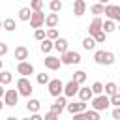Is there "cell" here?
Here are the masks:
<instances>
[{"label": "cell", "instance_id": "obj_42", "mask_svg": "<svg viewBox=\"0 0 120 120\" xmlns=\"http://www.w3.org/2000/svg\"><path fill=\"white\" fill-rule=\"evenodd\" d=\"M111 116H112L114 120H120V107H114L112 112H111Z\"/></svg>", "mask_w": 120, "mask_h": 120}, {"label": "cell", "instance_id": "obj_45", "mask_svg": "<svg viewBox=\"0 0 120 120\" xmlns=\"http://www.w3.org/2000/svg\"><path fill=\"white\" fill-rule=\"evenodd\" d=\"M98 2H99V4H105V6L109 4V0H98Z\"/></svg>", "mask_w": 120, "mask_h": 120}, {"label": "cell", "instance_id": "obj_33", "mask_svg": "<svg viewBox=\"0 0 120 120\" xmlns=\"http://www.w3.org/2000/svg\"><path fill=\"white\" fill-rule=\"evenodd\" d=\"M43 0H30V9L32 11H43Z\"/></svg>", "mask_w": 120, "mask_h": 120}, {"label": "cell", "instance_id": "obj_3", "mask_svg": "<svg viewBox=\"0 0 120 120\" xmlns=\"http://www.w3.org/2000/svg\"><path fill=\"white\" fill-rule=\"evenodd\" d=\"M60 60H62L64 66H73V64H81L82 62V56L77 51H68V52L60 54Z\"/></svg>", "mask_w": 120, "mask_h": 120}, {"label": "cell", "instance_id": "obj_34", "mask_svg": "<svg viewBox=\"0 0 120 120\" xmlns=\"http://www.w3.org/2000/svg\"><path fill=\"white\" fill-rule=\"evenodd\" d=\"M34 38L38 39V41H43V39H47V30H34Z\"/></svg>", "mask_w": 120, "mask_h": 120}, {"label": "cell", "instance_id": "obj_29", "mask_svg": "<svg viewBox=\"0 0 120 120\" xmlns=\"http://www.w3.org/2000/svg\"><path fill=\"white\" fill-rule=\"evenodd\" d=\"M92 92H94V96H101V94H105V84L99 82V81H96V82L92 84Z\"/></svg>", "mask_w": 120, "mask_h": 120}, {"label": "cell", "instance_id": "obj_50", "mask_svg": "<svg viewBox=\"0 0 120 120\" xmlns=\"http://www.w3.org/2000/svg\"><path fill=\"white\" fill-rule=\"evenodd\" d=\"M118 75H120V73H118Z\"/></svg>", "mask_w": 120, "mask_h": 120}, {"label": "cell", "instance_id": "obj_44", "mask_svg": "<svg viewBox=\"0 0 120 120\" xmlns=\"http://www.w3.org/2000/svg\"><path fill=\"white\" fill-rule=\"evenodd\" d=\"M30 120H45V118H43V116H39V114L36 112V114H32V116H30Z\"/></svg>", "mask_w": 120, "mask_h": 120}, {"label": "cell", "instance_id": "obj_6", "mask_svg": "<svg viewBox=\"0 0 120 120\" xmlns=\"http://www.w3.org/2000/svg\"><path fill=\"white\" fill-rule=\"evenodd\" d=\"M45 19H47V15H45L43 11H34V13H32V19H30V26H32L34 30H39V28L45 24Z\"/></svg>", "mask_w": 120, "mask_h": 120}, {"label": "cell", "instance_id": "obj_37", "mask_svg": "<svg viewBox=\"0 0 120 120\" xmlns=\"http://www.w3.org/2000/svg\"><path fill=\"white\" fill-rule=\"evenodd\" d=\"M86 116H88V120H99V111L88 109V111H86Z\"/></svg>", "mask_w": 120, "mask_h": 120}, {"label": "cell", "instance_id": "obj_43", "mask_svg": "<svg viewBox=\"0 0 120 120\" xmlns=\"http://www.w3.org/2000/svg\"><path fill=\"white\" fill-rule=\"evenodd\" d=\"M73 120H88L86 112H79V114H73Z\"/></svg>", "mask_w": 120, "mask_h": 120}, {"label": "cell", "instance_id": "obj_1", "mask_svg": "<svg viewBox=\"0 0 120 120\" xmlns=\"http://www.w3.org/2000/svg\"><path fill=\"white\" fill-rule=\"evenodd\" d=\"M90 105H92V109H96V111H107L109 107H111V98L107 96V94H101V96H94L92 98V101H90Z\"/></svg>", "mask_w": 120, "mask_h": 120}, {"label": "cell", "instance_id": "obj_28", "mask_svg": "<svg viewBox=\"0 0 120 120\" xmlns=\"http://www.w3.org/2000/svg\"><path fill=\"white\" fill-rule=\"evenodd\" d=\"M75 82H79V84H82L84 81H86V71H82V69H77L75 73H73V77H71Z\"/></svg>", "mask_w": 120, "mask_h": 120}, {"label": "cell", "instance_id": "obj_10", "mask_svg": "<svg viewBox=\"0 0 120 120\" xmlns=\"http://www.w3.org/2000/svg\"><path fill=\"white\" fill-rule=\"evenodd\" d=\"M19 90L17 88H13V90H6V96H4V105H8V107H15L17 105V101H19Z\"/></svg>", "mask_w": 120, "mask_h": 120}, {"label": "cell", "instance_id": "obj_16", "mask_svg": "<svg viewBox=\"0 0 120 120\" xmlns=\"http://www.w3.org/2000/svg\"><path fill=\"white\" fill-rule=\"evenodd\" d=\"M92 98H94L92 86H81V90H79V99H81V101H92Z\"/></svg>", "mask_w": 120, "mask_h": 120}, {"label": "cell", "instance_id": "obj_22", "mask_svg": "<svg viewBox=\"0 0 120 120\" xmlns=\"http://www.w3.org/2000/svg\"><path fill=\"white\" fill-rule=\"evenodd\" d=\"M90 11H92L96 17H99V15H105V4H99V2H96V4H92V6H90Z\"/></svg>", "mask_w": 120, "mask_h": 120}, {"label": "cell", "instance_id": "obj_2", "mask_svg": "<svg viewBox=\"0 0 120 120\" xmlns=\"http://www.w3.org/2000/svg\"><path fill=\"white\" fill-rule=\"evenodd\" d=\"M15 88H17V90H19V94H21V96H24V98H30V96H32V92H34V86H32V82H30V79H28V77H21V79H17Z\"/></svg>", "mask_w": 120, "mask_h": 120}, {"label": "cell", "instance_id": "obj_36", "mask_svg": "<svg viewBox=\"0 0 120 120\" xmlns=\"http://www.w3.org/2000/svg\"><path fill=\"white\" fill-rule=\"evenodd\" d=\"M47 38H49V39H52V41H56V39L60 38V34H58V30H56V28H49V30H47Z\"/></svg>", "mask_w": 120, "mask_h": 120}, {"label": "cell", "instance_id": "obj_25", "mask_svg": "<svg viewBox=\"0 0 120 120\" xmlns=\"http://www.w3.org/2000/svg\"><path fill=\"white\" fill-rule=\"evenodd\" d=\"M114 30H116V22L111 21V19H105V21H103V32H105V34H111V32H114Z\"/></svg>", "mask_w": 120, "mask_h": 120}, {"label": "cell", "instance_id": "obj_27", "mask_svg": "<svg viewBox=\"0 0 120 120\" xmlns=\"http://www.w3.org/2000/svg\"><path fill=\"white\" fill-rule=\"evenodd\" d=\"M2 26H4V30L6 32H13L15 30V19H11V17H8V19H4V22H2Z\"/></svg>", "mask_w": 120, "mask_h": 120}, {"label": "cell", "instance_id": "obj_24", "mask_svg": "<svg viewBox=\"0 0 120 120\" xmlns=\"http://www.w3.org/2000/svg\"><path fill=\"white\" fill-rule=\"evenodd\" d=\"M11 81H13L11 73H9L8 69H2V71H0V84H2V86H6V84H9Z\"/></svg>", "mask_w": 120, "mask_h": 120}, {"label": "cell", "instance_id": "obj_18", "mask_svg": "<svg viewBox=\"0 0 120 120\" xmlns=\"http://www.w3.org/2000/svg\"><path fill=\"white\" fill-rule=\"evenodd\" d=\"M52 49H54V41H52V39H49V38H47V39L39 41V51H41L43 54H49Z\"/></svg>", "mask_w": 120, "mask_h": 120}, {"label": "cell", "instance_id": "obj_49", "mask_svg": "<svg viewBox=\"0 0 120 120\" xmlns=\"http://www.w3.org/2000/svg\"><path fill=\"white\" fill-rule=\"evenodd\" d=\"M118 30H120V24H118Z\"/></svg>", "mask_w": 120, "mask_h": 120}, {"label": "cell", "instance_id": "obj_13", "mask_svg": "<svg viewBox=\"0 0 120 120\" xmlns=\"http://www.w3.org/2000/svg\"><path fill=\"white\" fill-rule=\"evenodd\" d=\"M43 64H45V68L47 69H51V71H56V69H60V66H62V60L60 58H56V56H45V60H43Z\"/></svg>", "mask_w": 120, "mask_h": 120}, {"label": "cell", "instance_id": "obj_35", "mask_svg": "<svg viewBox=\"0 0 120 120\" xmlns=\"http://www.w3.org/2000/svg\"><path fill=\"white\" fill-rule=\"evenodd\" d=\"M114 60H116V56H114V52H111V51H107V52H105V66H112V64H114Z\"/></svg>", "mask_w": 120, "mask_h": 120}, {"label": "cell", "instance_id": "obj_30", "mask_svg": "<svg viewBox=\"0 0 120 120\" xmlns=\"http://www.w3.org/2000/svg\"><path fill=\"white\" fill-rule=\"evenodd\" d=\"M105 94L111 98V96H114V94H118V84L116 82H107L105 84Z\"/></svg>", "mask_w": 120, "mask_h": 120}, {"label": "cell", "instance_id": "obj_8", "mask_svg": "<svg viewBox=\"0 0 120 120\" xmlns=\"http://www.w3.org/2000/svg\"><path fill=\"white\" fill-rule=\"evenodd\" d=\"M99 32H103V19L101 17H94L92 19V22L88 24V36H96V34H99Z\"/></svg>", "mask_w": 120, "mask_h": 120}, {"label": "cell", "instance_id": "obj_5", "mask_svg": "<svg viewBox=\"0 0 120 120\" xmlns=\"http://www.w3.org/2000/svg\"><path fill=\"white\" fill-rule=\"evenodd\" d=\"M66 111L73 116V114H79V112H86L88 111V105H86V101H81V99L79 101H69Z\"/></svg>", "mask_w": 120, "mask_h": 120}, {"label": "cell", "instance_id": "obj_19", "mask_svg": "<svg viewBox=\"0 0 120 120\" xmlns=\"http://www.w3.org/2000/svg\"><path fill=\"white\" fill-rule=\"evenodd\" d=\"M54 49H56L60 54L68 52V51H69V49H68V39H66V38H58V39L54 41Z\"/></svg>", "mask_w": 120, "mask_h": 120}, {"label": "cell", "instance_id": "obj_39", "mask_svg": "<svg viewBox=\"0 0 120 120\" xmlns=\"http://www.w3.org/2000/svg\"><path fill=\"white\" fill-rule=\"evenodd\" d=\"M94 39H96V43H103V41L107 39V34H105V32H99V34L94 36Z\"/></svg>", "mask_w": 120, "mask_h": 120}, {"label": "cell", "instance_id": "obj_48", "mask_svg": "<svg viewBox=\"0 0 120 120\" xmlns=\"http://www.w3.org/2000/svg\"><path fill=\"white\" fill-rule=\"evenodd\" d=\"M118 92H120V86H118Z\"/></svg>", "mask_w": 120, "mask_h": 120}, {"label": "cell", "instance_id": "obj_15", "mask_svg": "<svg viewBox=\"0 0 120 120\" xmlns=\"http://www.w3.org/2000/svg\"><path fill=\"white\" fill-rule=\"evenodd\" d=\"M28 49L24 47V45H17L15 47V60H19V62H24V60H28Z\"/></svg>", "mask_w": 120, "mask_h": 120}, {"label": "cell", "instance_id": "obj_21", "mask_svg": "<svg viewBox=\"0 0 120 120\" xmlns=\"http://www.w3.org/2000/svg\"><path fill=\"white\" fill-rule=\"evenodd\" d=\"M32 13H34V11H32L30 8H21L17 17H19V21H24V22L28 21V22H30V19H32Z\"/></svg>", "mask_w": 120, "mask_h": 120}, {"label": "cell", "instance_id": "obj_32", "mask_svg": "<svg viewBox=\"0 0 120 120\" xmlns=\"http://www.w3.org/2000/svg\"><path fill=\"white\" fill-rule=\"evenodd\" d=\"M36 81H38V84H49V82H51V77L43 71V73H38V75H36Z\"/></svg>", "mask_w": 120, "mask_h": 120}, {"label": "cell", "instance_id": "obj_20", "mask_svg": "<svg viewBox=\"0 0 120 120\" xmlns=\"http://www.w3.org/2000/svg\"><path fill=\"white\" fill-rule=\"evenodd\" d=\"M58 21H60L58 13H49V15H47V19H45V26H47V28H56Z\"/></svg>", "mask_w": 120, "mask_h": 120}, {"label": "cell", "instance_id": "obj_9", "mask_svg": "<svg viewBox=\"0 0 120 120\" xmlns=\"http://www.w3.org/2000/svg\"><path fill=\"white\" fill-rule=\"evenodd\" d=\"M79 90H81V84L71 79V81L66 82V86H64V96H66V98H75V96H79Z\"/></svg>", "mask_w": 120, "mask_h": 120}, {"label": "cell", "instance_id": "obj_14", "mask_svg": "<svg viewBox=\"0 0 120 120\" xmlns=\"http://www.w3.org/2000/svg\"><path fill=\"white\" fill-rule=\"evenodd\" d=\"M86 11V2L84 0H73V15L75 17H82Z\"/></svg>", "mask_w": 120, "mask_h": 120}, {"label": "cell", "instance_id": "obj_47", "mask_svg": "<svg viewBox=\"0 0 120 120\" xmlns=\"http://www.w3.org/2000/svg\"><path fill=\"white\" fill-rule=\"evenodd\" d=\"M21 120H30V118H21Z\"/></svg>", "mask_w": 120, "mask_h": 120}, {"label": "cell", "instance_id": "obj_31", "mask_svg": "<svg viewBox=\"0 0 120 120\" xmlns=\"http://www.w3.org/2000/svg\"><path fill=\"white\" fill-rule=\"evenodd\" d=\"M105 52L107 51H96L94 52V62L99 66H105Z\"/></svg>", "mask_w": 120, "mask_h": 120}, {"label": "cell", "instance_id": "obj_4", "mask_svg": "<svg viewBox=\"0 0 120 120\" xmlns=\"http://www.w3.org/2000/svg\"><path fill=\"white\" fill-rule=\"evenodd\" d=\"M64 86L66 84L60 79H51V82L47 84V90L52 98H60V96H64Z\"/></svg>", "mask_w": 120, "mask_h": 120}, {"label": "cell", "instance_id": "obj_12", "mask_svg": "<svg viewBox=\"0 0 120 120\" xmlns=\"http://www.w3.org/2000/svg\"><path fill=\"white\" fill-rule=\"evenodd\" d=\"M68 109V99L66 96H60V98H54V103L51 105V111H54L56 114H62V111Z\"/></svg>", "mask_w": 120, "mask_h": 120}, {"label": "cell", "instance_id": "obj_38", "mask_svg": "<svg viewBox=\"0 0 120 120\" xmlns=\"http://www.w3.org/2000/svg\"><path fill=\"white\" fill-rule=\"evenodd\" d=\"M43 118H45V120H60V114H56L54 111H49V112H45Z\"/></svg>", "mask_w": 120, "mask_h": 120}, {"label": "cell", "instance_id": "obj_17", "mask_svg": "<svg viewBox=\"0 0 120 120\" xmlns=\"http://www.w3.org/2000/svg\"><path fill=\"white\" fill-rule=\"evenodd\" d=\"M26 109H28L32 114H36V112L41 109V101L36 99V98H28V101H26Z\"/></svg>", "mask_w": 120, "mask_h": 120}, {"label": "cell", "instance_id": "obj_41", "mask_svg": "<svg viewBox=\"0 0 120 120\" xmlns=\"http://www.w3.org/2000/svg\"><path fill=\"white\" fill-rule=\"evenodd\" d=\"M8 51H9L8 49V43H0V56H6Z\"/></svg>", "mask_w": 120, "mask_h": 120}, {"label": "cell", "instance_id": "obj_11", "mask_svg": "<svg viewBox=\"0 0 120 120\" xmlns=\"http://www.w3.org/2000/svg\"><path fill=\"white\" fill-rule=\"evenodd\" d=\"M105 15H107V19H111V21H114V22L120 24V6L107 4L105 6Z\"/></svg>", "mask_w": 120, "mask_h": 120}, {"label": "cell", "instance_id": "obj_26", "mask_svg": "<svg viewBox=\"0 0 120 120\" xmlns=\"http://www.w3.org/2000/svg\"><path fill=\"white\" fill-rule=\"evenodd\" d=\"M62 8H64L62 0H51V2H49V9H51V13H58Z\"/></svg>", "mask_w": 120, "mask_h": 120}, {"label": "cell", "instance_id": "obj_23", "mask_svg": "<svg viewBox=\"0 0 120 120\" xmlns=\"http://www.w3.org/2000/svg\"><path fill=\"white\" fill-rule=\"evenodd\" d=\"M96 39L92 38V36H86L84 39H82V49H86V51H94L96 49Z\"/></svg>", "mask_w": 120, "mask_h": 120}, {"label": "cell", "instance_id": "obj_7", "mask_svg": "<svg viewBox=\"0 0 120 120\" xmlns=\"http://www.w3.org/2000/svg\"><path fill=\"white\" fill-rule=\"evenodd\" d=\"M17 73H19V75H22V77L34 75V73H36L34 64H30L28 60H24V62H17Z\"/></svg>", "mask_w": 120, "mask_h": 120}, {"label": "cell", "instance_id": "obj_40", "mask_svg": "<svg viewBox=\"0 0 120 120\" xmlns=\"http://www.w3.org/2000/svg\"><path fill=\"white\" fill-rule=\"evenodd\" d=\"M111 105L120 107V92H118V94H114V96H111Z\"/></svg>", "mask_w": 120, "mask_h": 120}, {"label": "cell", "instance_id": "obj_46", "mask_svg": "<svg viewBox=\"0 0 120 120\" xmlns=\"http://www.w3.org/2000/svg\"><path fill=\"white\" fill-rule=\"evenodd\" d=\"M6 120H19V118H15V116H8Z\"/></svg>", "mask_w": 120, "mask_h": 120}]
</instances>
